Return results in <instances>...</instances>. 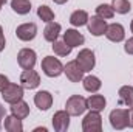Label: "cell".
<instances>
[{
  "label": "cell",
  "mask_w": 133,
  "mask_h": 132,
  "mask_svg": "<svg viewBox=\"0 0 133 132\" xmlns=\"http://www.w3.org/2000/svg\"><path fill=\"white\" fill-rule=\"evenodd\" d=\"M54 3H57V5H64V3H66L68 0H53Z\"/></svg>",
  "instance_id": "33"
},
{
  "label": "cell",
  "mask_w": 133,
  "mask_h": 132,
  "mask_svg": "<svg viewBox=\"0 0 133 132\" xmlns=\"http://www.w3.org/2000/svg\"><path fill=\"white\" fill-rule=\"evenodd\" d=\"M96 16H99L102 19H113V16H115V9H113V6L111 5H107V3H102L99 5L98 8H96Z\"/></svg>",
  "instance_id": "27"
},
{
  "label": "cell",
  "mask_w": 133,
  "mask_h": 132,
  "mask_svg": "<svg viewBox=\"0 0 133 132\" xmlns=\"http://www.w3.org/2000/svg\"><path fill=\"white\" fill-rule=\"evenodd\" d=\"M8 84H9V79H8V76H5V75H2V73H0V92H2V90H3V89L8 86Z\"/></svg>",
  "instance_id": "29"
},
{
  "label": "cell",
  "mask_w": 133,
  "mask_h": 132,
  "mask_svg": "<svg viewBox=\"0 0 133 132\" xmlns=\"http://www.w3.org/2000/svg\"><path fill=\"white\" fill-rule=\"evenodd\" d=\"M87 28H88V31L93 34V36L99 37L102 34H105L107 20L102 19V17H99V16H91V17L88 19V22H87Z\"/></svg>",
  "instance_id": "11"
},
{
  "label": "cell",
  "mask_w": 133,
  "mask_h": 132,
  "mask_svg": "<svg viewBox=\"0 0 133 132\" xmlns=\"http://www.w3.org/2000/svg\"><path fill=\"white\" fill-rule=\"evenodd\" d=\"M5 113H6V110H5V107L0 104V128H2V121H3V120H5V117H6Z\"/></svg>",
  "instance_id": "32"
},
{
  "label": "cell",
  "mask_w": 133,
  "mask_h": 132,
  "mask_svg": "<svg viewBox=\"0 0 133 132\" xmlns=\"http://www.w3.org/2000/svg\"><path fill=\"white\" fill-rule=\"evenodd\" d=\"M84 132H101L102 131V117L98 110H90L82 120Z\"/></svg>",
  "instance_id": "3"
},
{
  "label": "cell",
  "mask_w": 133,
  "mask_h": 132,
  "mask_svg": "<svg viewBox=\"0 0 133 132\" xmlns=\"http://www.w3.org/2000/svg\"><path fill=\"white\" fill-rule=\"evenodd\" d=\"M36 61H37V55H36V51L31 50V48H22L17 53V62H19V65L22 67L23 70L34 68Z\"/></svg>",
  "instance_id": "7"
},
{
  "label": "cell",
  "mask_w": 133,
  "mask_h": 132,
  "mask_svg": "<svg viewBox=\"0 0 133 132\" xmlns=\"http://www.w3.org/2000/svg\"><path fill=\"white\" fill-rule=\"evenodd\" d=\"M82 84H84V89H85L87 92H90V93H96L101 87H102L101 79L98 76H93V75L85 76V78L82 79Z\"/></svg>",
  "instance_id": "20"
},
{
  "label": "cell",
  "mask_w": 133,
  "mask_h": 132,
  "mask_svg": "<svg viewBox=\"0 0 133 132\" xmlns=\"http://www.w3.org/2000/svg\"><path fill=\"white\" fill-rule=\"evenodd\" d=\"M119 95V104H124L127 107L133 106V87L132 86H122L118 92Z\"/></svg>",
  "instance_id": "22"
},
{
  "label": "cell",
  "mask_w": 133,
  "mask_h": 132,
  "mask_svg": "<svg viewBox=\"0 0 133 132\" xmlns=\"http://www.w3.org/2000/svg\"><path fill=\"white\" fill-rule=\"evenodd\" d=\"M105 37L111 42H122L124 37H125V30L121 23H110L107 25V30H105Z\"/></svg>",
  "instance_id": "13"
},
{
  "label": "cell",
  "mask_w": 133,
  "mask_h": 132,
  "mask_svg": "<svg viewBox=\"0 0 133 132\" xmlns=\"http://www.w3.org/2000/svg\"><path fill=\"white\" fill-rule=\"evenodd\" d=\"M110 124L116 131H122L129 126V109H113L110 112Z\"/></svg>",
  "instance_id": "5"
},
{
  "label": "cell",
  "mask_w": 133,
  "mask_h": 132,
  "mask_svg": "<svg viewBox=\"0 0 133 132\" xmlns=\"http://www.w3.org/2000/svg\"><path fill=\"white\" fill-rule=\"evenodd\" d=\"M124 50H125V53H127V55H133V36L127 40V42H125Z\"/></svg>",
  "instance_id": "28"
},
{
  "label": "cell",
  "mask_w": 133,
  "mask_h": 132,
  "mask_svg": "<svg viewBox=\"0 0 133 132\" xmlns=\"http://www.w3.org/2000/svg\"><path fill=\"white\" fill-rule=\"evenodd\" d=\"M3 2H5V3H6V0H3Z\"/></svg>",
  "instance_id": "36"
},
{
  "label": "cell",
  "mask_w": 133,
  "mask_h": 132,
  "mask_svg": "<svg viewBox=\"0 0 133 132\" xmlns=\"http://www.w3.org/2000/svg\"><path fill=\"white\" fill-rule=\"evenodd\" d=\"M2 98L8 104H14L20 99H23V86L22 84H16V82H9L2 92Z\"/></svg>",
  "instance_id": "4"
},
{
  "label": "cell",
  "mask_w": 133,
  "mask_h": 132,
  "mask_svg": "<svg viewBox=\"0 0 133 132\" xmlns=\"http://www.w3.org/2000/svg\"><path fill=\"white\" fill-rule=\"evenodd\" d=\"M37 16H39L40 20H43L46 23L51 22V20H54V11L50 6H46V5H40L37 8Z\"/></svg>",
  "instance_id": "24"
},
{
  "label": "cell",
  "mask_w": 133,
  "mask_h": 132,
  "mask_svg": "<svg viewBox=\"0 0 133 132\" xmlns=\"http://www.w3.org/2000/svg\"><path fill=\"white\" fill-rule=\"evenodd\" d=\"M11 113L16 115V117L20 118V120L26 118V117L30 115V106H28V103H25L23 99H20V101L11 104Z\"/></svg>",
  "instance_id": "18"
},
{
  "label": "cell",
  "mask_w": 133,
  "mask_h": 132,
  "mask_svg": "<svg viewBox=\"0 0 133 132\" xmlns=\"http://www.w3.org/2000/svg\"><path fill=\"white\" fill-rule=\"evenodd\" d=\"M11 8L14 13L25 16L31 11V2L30 0H11Z\"/></svg>",
  "instance_id": "23"
},
{
  "label": "cell",
  "mask_w": 133,
  "mask_h": 132,
  "mask_svg": "<svg viewBox=\"0 0 133 132\" xmlns=\"http://www.w3.org/2000/svg\"><path fill=\"white\" fill-rule=\"evenodd\" d=\"M53 128L56 132H65L70 126V113L66 110H57L53 115Z\"/></svg>",
  "instance_id": "12"
},
{
  "label": "cell",
  "mask_w": 133,
  "mask_h": 132,
  "mask_svg": "<svg viewBox=\"0 0 133 132\" xmlns=\"http://www.w3.org/2000/svg\"><path fill=\"white\" fill-rule=\"evenodd\" d=\"M129 126L133 128V106H130L129 109Z\"/></svg>",
  "instance_id": "31"
},
{
  "label": "cell",
  "mask_w": 133,
  "mask_h": 132,
  "mask_svg": "<svg viewBox=\"0 0 133 132\" xmlns=\"http://www.w3.org/2000/svg\"><path fill=\"white\" fill-rule=\"evenodd\" d=\"M61 30H62L61 23H57V22H54V20L48 22L46 27H45V30H43V37H45V40H48V42H51V44L56 42L57 37H59V34H61Z\"/></svg>",
  "instance_id": "16"
},
{
  "label": "cell",
  "mask_w": 133,
  "mask_h": 132,
  "mask_svg": "<svg viewBox=\"0 0 133 132\" xmlns=\"http://www.w3.org/2000/svg\"><path fill=\"white\" fill-rule=\"evenodd\" d=\"M130 31L133 33V20H132V23H130Z\"/></svg>",
  "instance_id": "35"
},
{
  "label": "cell",
  "mask_w": 133,
  "mask_h": 132,
  "mask_svg": "<svg viewBox=\"0 0 133 132\" xmlns=\"http://www.w3.org/2000/svg\"><path fill=\"white\" fill-rule=\"evenodd\" d=\"M39 131H43V132H46V128H36V129H34V132H39Z\"/></svg>",
  "instance_id": "34"
},
{
  "label": "cell",
  "mask_w": 133,
  "mask_h": 132,
  "mask_svg": "<svg viewBox=\"0 0 133 132\" xmlns=\"http://www.w3.org/2000/svg\"><path fill=\"white\" fill-rule=\"evenodd\" d=\"M111 6H113L115 13H118V14H127L132 9V5L129 0H111Z\"/></svg>",
  "instance_id": "25"
},
{
  "label": "cell",
  "mask_w": 133,
  "mask_h": 132,
  "mask_svg": "<svg viewBox=\"0 0 133 132\" xmlns=\"http://www.w3.org/2000/svg\"><path fill=\"white\" fill-rule=\"evenodd\" d=\"M76 61L77 64L81 65V68L84 70V73L87 71H91L95 65H96V58H95V53L90 50V48H82L77 56H76Z\"/></svg>",
  "instance_id": "6"
},
{
  "label": "cell",
  "mask_w": 133,
  "mask_h": 132,
  "mask_svg": "<svg viewBox=\"0 0 133 132\" xmlns=\"http://www.w3.org/2000/svg\"><path fill=\"white\" fill-rule=\"evenodd\" d=\"M20 84L23 86V89H28V90H33L36 87H39L40 84V76L39 73L30 68V70H23L22 75H20Z\"/></svg>",
  "instance_id": "8"
},
{
  "label": "cell",
  "mask_w": 133,
  "mask_h": 132,
  "mask_svg": "<svg viewBox=\"0 0 133 132\" xmlns=\"http://www.w3.org/2000/svg\"><path fill=\"white\" fill-rule=\"evenodd\" d=\"M65 110L70 117H79L87 110V99L81 95H71L65 103Z\"/></svg>",
  "instance_id": "2"
},
{
  "label": "cell",
  "mask_w": 133,
  "mask_h": 132,
  "mask_svg": "<svg viewBox=\"0 0 133 132\" xmlns=\"http://www.w3.org/2000/svg\"><path fill=\"white\" fill-rule=\"evenodd\" d=\"M71 47L70 45H66L64 40H56V42H53V51H54V55H57V56H68L70 53H71Z\"/></svg>",
  "instance_id": "26"
},
{
  "label": "cell",
  "mask_w": 133,
  "mask_h": 132,
  "mask_svg": "<svg viewBox=\"0 0 133 132\" xmlns=\"http://www.w3.org/2000/svg\"><path fill=\"white\" fill-rule=\"evenodd\" d=\"M64 42H65L66 45H70L71 48H74V47L84 45V42H85V37L79 33L77 30H74V28H70V30H66L65 33H64Z\"/></svg>",
  "instance_id": "15"
},
{
  "label": "cell",
  "mask_w": 133,
  "mask_h": 132,
  "mask_svg": "<svg viewBox=\"0 0 133 132\" xmlns=\"http://www.w3.org/2000/svg\"><path fill=\"white\" fill-rule=\"evenodd\" d=\"M105 104H107V101L104 98V95H90L87 98V109H90V110L101 112L105 109Z\"/></svg>",
  "instance_id": "19"
},
{
  "label": "cell",
  "mask_w": 133,
  "mask_h": 132,
  "mask_svg": "<svg viewBox=\"0 0 133 132\" xmlns=\"http://www.w3.org/2000/svg\"><path fill=\"white\" fill-rule=\"evenodd\" d=\"M34 104L40 110H48L53 106V95L48 90H40L34 95Z\"/></svg>",
  "instance_id": "14"
},
{
  "label": "cell",
  "mask_w": 133,
  "mask_h": 132,
  "mask_svg": "<svg viewBox=\"0 0 133 132\" xmlns=\"http://www.w3.org/2000/svg\"><path fill=\"white\" fill-rule=\"evenodd\" d=\"M42 70L48 78H57L64 73L62 62L54 56H45L42 59Z\"/></svg>",
  "instance_id": "1"
},
{
  "label": "cell",
  "mask_w": 133,
  "mask_h": 132,
  "mask_svg": "<svg viewBox=\"0 0 133 132\" xmlns=\"http://www.w3.org/2000/svg\"><path fill=\"white\" fill-rule=\"evenodd\" d=\"M88 13L87 11H84V9H76L71 16H70V23L73 25V27H84V25H87V22H88Z\"/></svg>",
  "instance_id": "21"
},
{
  "label": "cell",
  "mask_w": 133,
  "mask_h": 132,
  "mask_svg": "<svg viewBox=\"0 0 133 132\" xmlns=\"http://www.w3.org/2000/svg\"><path fill=\"white\" fill-rule=\"evenodd\" d=\"M16 36L23 40V42H30L33 40L34 37L37 36V25L33 22H28V23H22L16 28Z\"/></svg>",
  "instance_id": "9"
},
{
  "label": "cell",
  "mask_w": 133,
  "mask_h": 132,
  "mask_svg": "<svg viewBox=\"0 0 133 132\" xmlns=\"http://www.w3.org/2000/svg\"><path fill=\"white\" fill-rule=\"evenodd\" d=\"M64 73L71 82H81L84 79V70L81 68V65L77 64L76 59L66 62V65H64Z\"/></svg>",
  "instance_id": "10"
},
{
  "label": "cell",
  "mask_w": 133,
  "mask_h": 132,
  "mask_svg": "<svg viewBox=\"0 0 133 132\" xmlns=\"http://www.w3.org/2000/svg\"><path fill=\"white\" fill-rule=\"evenodd\" d=\"M5 47H6V40H5V34H3V28H2V25H0V53L5 50Z\"/></svg>",
  "instance_id": "30"
},
{
  "label": "cell",
  "mask_w": 133,
  "mask_h": 132,
  "mask_svg": "<svg viewBox=\"0 0 133 132\" xmlns=\"http://www.w3.org/2000/svg\"><path fill=\"white\" fill-rule=\"evenodd\" d=\"M3 128L8 132H22L23 131V124H22V120L17 118L16 115H9V117H5V121H3Z\"/></svg>",
  "instance_id": "17"
}]
</instances>
